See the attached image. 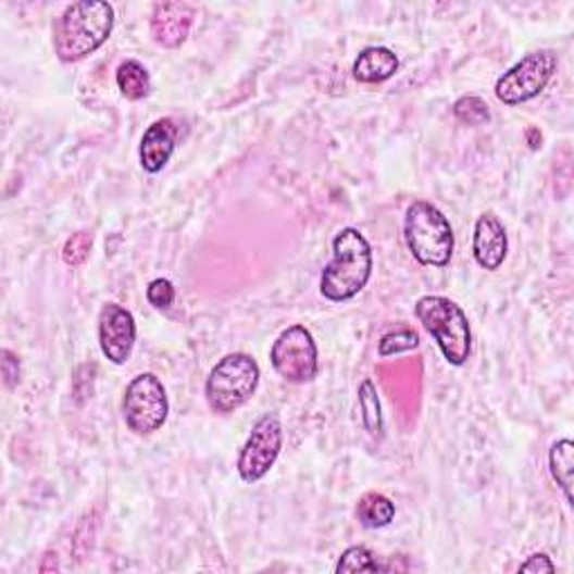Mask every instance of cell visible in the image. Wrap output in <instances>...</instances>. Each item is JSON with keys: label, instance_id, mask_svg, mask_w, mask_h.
I'll list each match as a JSON object with an SVG mask.
<instances>
[{"label": "cell", "instance_id": "20", "mask_svg": "<svg viewBox=\"0 0 574 574\" xmlns=\"http://www.w3.org/2000/svg\"><path fill=\"white\" fill-rule=\"evenodd\" d=\"M335 570L339 574L341 572H379L382 565L375 561L373 552L369 548H364V546H352V548H348L341 554V559H339V563H337Z\"/></svg>", "mask_w": 574, "mask_h": 574}, {"label": "cell", "instance_id": "26", "mask_svg": "<svg viewBox=\"0 0 574 574\" xmlns=\"http://www.w3.org/2000/svg\"><path fill=\"white\" fill-rule=\"evenodd\" d=\"M527 139H529V149H538V147H541V133H538L536 128H529L527 130Z\"/></svg>", "mask_w": 574, "mask_h": 574}, {"label": "cell", "instance_id": "4", "mask_svg": "<svg viewBox=\"0 0 574 574\" xmlns=\"http://www.w3.org/2000/svg\"><path fill=\"white\" fill-rule=\"evenodd\" d=\"M415 314L424 330L436 339L442 357L451 366L466 364L472 354V328L464 310L447 297H422Z\"/></svg>", "mask_w": 574, "mask_h": 574}, {"label": "cell", "instance_id": "11", "mask_svg": "<svg viewBox=\"0 0 574 574\" xmlns=\"http://www.w3.org/2000/svg\"><path fill=\"white\" fill-rule=\"evenodd\" d=\"M196 8L191 3H158L151 14V36L162 48H179L194 27Z\"/></svg>", "mask_w": 574, "mask_h": 574}, {"label": "cell", "instance_id": "6", "mask_svg": "<svg viewBox=\"0 0 574 574\" xmlns=\"http://www.w3.org/2000/svg\"><path fill=\"white\" fill-rule=\"evenodd\" d=\"M124 420L135 436H151L169 417V398L162 379L153 373L137 375L124 392Z\"/></svg>", "mask_w": 574, "mask_h": 574}, {"label": "cell", "instance_id": "24", "mask_svg": "<svg viewBox=\"0 0 574 574\" xmlns=\"http://www.w3.org/2000/svg\"><path fill=\"white\" fill-rule=\"evenodd\" d=\"M0 357H3V362H0V364H3L5 384L10 388H14L18 384V379H21V362H18V357L12 350H8V348L3 352H0Z\"/></svg>", "mask_w": 574, "mask_h": 574}, {"label": "cell", "instance_id": "14", "mask_svg": "<svg viewBox=\"0 0 574 574\" xmlns=\"http://www.w3.org/2000/svg\"><path fill=\"white\" fill-rule=\"evenodd\" d=\"M400 67V59L388 48H366L359 52L352 75L359 84H382L390 79Z\"/></svg>", "mask_w": 574, "mask_h": 574}, {"label": "cell", "instance_id": "15", "mask_svg": "<svg viewBox=\"0 0 574 574\" xmlns=\"http://www.w3.org/2000/svg\"><path fill=\"white\" fill-rule=\"evenodd\" d=\"M357 519H359V523H362L369 529L386 527L395 519V502L390 498H386L384 494L369 491V494H364L362 498H359Z\"/></svg>", "mask_w": 574, "mask_h": 574}, {"label": "cell", "instance_id": "21", "mask_svg": "<svg viewBox=\"0 0 574 574\" xmlns=\"http://www.w3.org/2000/svg\"><path fill=\"white\" fill-rule=\"evenodd\" d=\"M90 249H92V234L88 232H77V234H72L65 245H63V251H61V257H63V263L70 265V267H79L88 261L90 257Z\"/></svg>", "mask_w": 574, "mask_h": 574}, {"label": "cell", "instance_id": "13", "mask_svg": "<svg viewBox=\"0 0 574 574\" xmlns=\"http://www.w3.org/2000/svg\"><path fill=\"white\" fill-rule=\"evenodd\" d=\"M177 124L171 117L158 120L147 128L139 144V164L144 171L155 175L169 164L177 144Z\"/></svg>", "mask_w": 574, "mask_h": 574}, {"label": "cell", "instance_id": "19", "mask_svg": "<svg viewBox=\"0 0 574 574\" xmlns=\"http://www.w3.org/2000/svg\"><path fill=\"white\" fill-rule=\"evenodd\" d=\"M453 115L466 124V126H481V124H487L489 122V105L481 99V97H460L456 103H453Z\"/></svg>", "mask_w": 574, "mask_h": 574}, {"label": "cell", "instance_id": "18", "mask_svg": "<svg viewBox=\"0 0 574 574\" xmlns=\"http://www.w3.org/2000/svg\"><path fill=\"white\" fill-rule=\"evenodd\" d=\"M359 407H362V420L369 434L373 438H382V430H384V417H382V404L377 398V388L371 379H364L359 384Z\"/></svg>", "mask_w": 574, "mask_h": 574}, {"label": "cell", "instance_id": "1", "mask_svg": "<svg viewBox=\"0 0 574 574\" xmlns=\"http://www.w3.org/2000/svg\"><path fill=\"white\" fill-rule=\"evenodd\" d=\"M115 25V10L103 0L72 3L54 25V52L63 63H77L97 52Z\"/></svg>", "mask_w": 574, "mask_h": 574}, {"label": "cell", "instance_id": "9", "mask_svg": "<svg viewBox=\"0 0 574 574\" xmlns=\"http://www.w3.org/2000/svg\"><path fill=\"white\" fill-rule=\"evenodd\" d=\"M283 449V424L276 413L263 415L240 449L238 456V474L245 483H259L263 481L272 466L278 460V453Z\"/></svg>", "mask_w": 574, "mask_h": 574}, {"label": "cell", "instance_id": "17", "mask_svg": "<svg viewBox=\"0 0 574 574\" xmlns=\"http://www.w3.org/2000/svg\"><path fill=\"white\" fill-rule=\"evenodd\" d=\"M572 472H574V445L563 438L550 449V474L563 491L567 506H572Z\"/></svg>", "mask_w": 574, "mask_h": 574}, {"label": "cell", "instance_id": "25", "mask_svg": "<svg viewBox=\"0 0 574 574\" xmlns=\"http://www.w3.org/2000/svg\"><path fill=\"white\" fill-rule=\"evenodd\" d=\"M557 570V565L550 561V557L548 554H532L523 565H521V572H538V574H541V572H548V574H552Z\"/></svg>", "mask_w": 574, "mask_h": 574}, {"label": "cell", "instance_id": "2", "mask_svg": "<svg viewBox=\"0 0 574 574\" xmlns=\"http://www.w3.org/2000/svg\"><path fill=\"white\" fill-rule=\"evenodd\" d=\"M371 274V242L359 229L346 227L333 240V261L321 274V295L333 303L350 301L369 285Z\"/></svg>", "mask_w": 574, "mask_h": 574}, {"label": "cell", "instance_id": "3", "mask_svg": "<svg viewBox=\"0 0 574 574\" xmlns=\"http://www.w3.org/2000/svg\"><path fill=\"white\" fill-rule=\"evenodd\" d=\"M404 240L420 265L447 267L453 257V229L447 215L426 200H415L404 215Z\"/></svg>", "mask_w": 574, "mask_h": 574}, {"label": "cell", "instance_id": "10", "mask_svg": "<svg viewBox=\"0 0 574 574\" xmlns=\"http://www.w3.org/2000/svg\"><path fill=\"white\" fill-rule=\"evenodd\" d=\"M135 337L133 314L117 303H105L99 312V346L108 362L117 366L126 364L135 348Z\"/></svg>", "mask_w": 574, "mask_h": 574}, {"label": "cell", "instance_id": "5", "mask_svg": "<svg viewBox=\"0 0 574 574\" xmlns=\"http://www.w3.org/2000/svg\"><path fill=\"white\" fill-rule=\"evenodd\" d=\"M259 382L261 369L257 359L245 352H232L211 369L204 386L207 402L215 413H234L251 400V395L259 388Z\"/></svg>", "mask_w": 574, "mask_h": 574}, {"label": "cell", "instance_id": "8", "mask_svg": "<svg viewBox=\"0 0 574 574\" xmlns=\"http://www.w3.org/2000/svg\"><path fill=\"white\" fill-rule=\"evenodd\" d=\"M274 371L290 384L312 382L319 373V352L305 326H290L278 335L270 352Z\"/></svg>", "mask_w": 574, "mask_h": 574}, {"label": "cell", "instance_id": "23", "mask_svg": "<svg viewBox=\"0 0 574 574\" xmlns=\"http://www.w3.org/2000/svg\"><path fill=\"white\" fill-rule=\"evenodd\" d=\"M147 299L153 308L158 310H169L175 301V287L169 278H155L151 280L149 290H147Z\"/></svg>", "mask_w": 574, "mask_h": 574}, {"label": "cell", "instance_id": "12", "mask_svg": "<svg viewBox=\"0 0 574 574\" xmlns=\"http://www.w3.org/2000/svg\"><path fill=\"white\" fill-rule=\"evenodd\" d=\"M508 251H510L508 232L498 221V215H494L489 211L483 213L481 219L476 221V227H474V259H476V263L487 272H496L502 267V263H506Z\"/></svg>", "mask_w": 574, "mask_h": 574}, {"label": "cell", "instance_id": "7", "mask_svg": "<svg viewBox=\"0 0 574 574\" xmlns=\"http://www.w3.org/2000/svg\"><path fill=\"white\" fill-rule=\"evenodd\" d=\"M559 59L550 50H538L521 59L496 82V97L506 105L527 103L541 95L552 82Z\"/></svg>", "mask_w": 574, "mask_h": 574}, {"label": "cell", "instance_id": "22", "mask_svg": "<svg viewBox=\"0 0 574 574\" xmlns=\"http://www.w3.org/2000/svg\"><path fill=\"white\" fill-rule=\"evenodd\" d=\"M417 344H420L417 333L411 330V328H402V330H395V333H388V335L382 337V341H379V354L382 357L400 354V352H407V350L417 348Z\"/></svg>", "mask_w": 574, "mask_h": 574}, {"label": "cell", "instance_id": "16", "mask_svg": "<svg viewBox=\"0 0 574 574\" xmlns=\"http://www.w3.org/2000/svg\"><path fill=\"white\" fill-rule=\"evenodd\" d=\"M117 88L130 101H139L144 97H149V92H151L149 70L135 59L124 61L117 67Z\"/></svg>", "mask_w": 574, "mask_h": 574}]
</instances>
